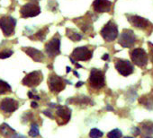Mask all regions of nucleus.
I'll list each match as a JSON object with an SVG mask.
<instances>
[{"mask_svg": "<svg viewBox=\"0 0 153 138\" xmlns=\"http://www.w3.org/2000/svg\"><path fill=\"white\" fill-rule=\"evenodd\" d=\"M16 20L7 15H0V29L5 37H11L15 33Z\"/></svg>", "mask_w": 153, "mask_h": 138, "instance_id": "obj_1", "label": "nucleus"}, {"mask_svg": "<svg viewBox=\"0 0 153 138\" xmlns=\"http://www.w3.org/2000/svg\"><path fill=\"white\" fill-rule=\"evenodd\" d=\"M88 83L91 88L95 90H100L106 85L105 73L96 68H93L90 72Z\"/></svg>", "mask_w": 153, "mask_h": 138, "instance_id": "obj_2", "label": "nucleus"}, {"mask_svg": "<svg viewBox=\"0 0 153 138\" xmlns=\"http://www.w3.org/2000/svg\"><path fill=\"white\" fill-rule=\"evenodd\" d=\"M45 52L50 58L61 54V36L59 34L53 36L45 44Z\"/></svg>", "mask_w": 153, "mask_h": 138, "instance_id": "obj_3", "label": "nucleus"}, {"mask_svg": "<svg viewBox=\"0 0 153 138\" xmlns=\"http://www.w3.org/2000/svg\"><path fill=\"white\" fill-rule=\"evenodd\" d=\"M126 16L128 18L129 23L135 28L142 30V31H146L148 32V34H149L152 31L153 24L146 18H143L139 15H128Z\"/></svg>", "mask_w": 153, "mask_h": 138, "instance_id": "obj_4", "label": "nucleus"}, {"mask_svg": "<svg viewBox=\"0 0 153 138\" xmlns=\"http://www.w3.org/2000/svg\"><path fill=\"white\" fill-rule=\"evenodd\" d=\"M101 36L106 42H112L118 37V27L114 21H109L100 31Z\"/></svg>", "mask_w": 153, "mask_h": 138, "instance_id": "obj_5", "label": "nucleus"}, {"mask_svg": "<svg viewBox=\"0 0 153 138\" xmlns=\"http://www.w3.org/2000/svg\"><path fill=\"white\" fill-rule=\"evenodd\" d=\"M41 14V7L37 2H30L24 5L20 9V15L22 18L26 19L35 17Z\"/></svg>", "mask_w": 153, "mask_h": 138, "instance_id": "obj_6", "label": "nucleus"}, {"mask_svg": "<svg viewBox=\"0 0 153 138\" xmlns=\"http://www.w3.org/2000/svg\"><path fill=\"white\" fill-rule=\"evenodd\" d=\"M48 86L53 93H59L65 89L66 81L56 74H50L48 78Z\"/></svg>", "mask_w": 153, "mask_h": 138, "instance_id": "obj_7", "label": "nucleus"}, {"mask_svg": "<svg viewBox=\"0 0 153 138\" xmlns=\"http://www.w3.org/2000/svg\"><path fill=\"white\" fill-rule=\"evenodd\" d=\"M136 42V36L132 30L124 29L120 34L118 43L123 48H132Z\"/></svg>", "mask_w": 153, "mask_h": 138, "instance_id": "obj_8", "label": "nucleus"}, {"mask_svg": "<svg viewBox=\"0 0 153 138\" xmlns=\"http://www.w3.org/2000/svg\"><path fill=\"white\" fill-rule=\"evenodd\" d=\"M92 57L93 50H89L86 46L76 48L71 53V58H73L74 61H87L90 60Z\"/></svg>", "mask_w": 153, "mask_h": 138, "instance_id": "obj_9", "label": "nucleus"}, {"mask_svg": "<svg viewBox=\"0 0 153 138\" xmlns=\"http://www.w3.org/2000/svg\"><path fill=\"white\" fill-rule=\"evenodd\" d=\"M131 58L132 62L139 67H144L148 64V55L141 48L134 49L131 53Z\"/></svg>", "mask_w": 153, "mask_h": 138, "instance_id": "obj_10", "label": "nucleus"}, {"mask_svg": "<svg viewBox=\"0 0 153 138\" xmlns=\"http://www.w3.org/2000/svg\"><path fill=\"white\" fill-rule=\"evenodd\" d=\"M43 80V75L41 71H33L28 74L22 81V83L28 87L38 86Z\"/></svg>", "mask_w": 153, "mask_h": 138, "instance_id": "obj_11", "label": "nucleus"}, {"mask_svg": "<svg viewBox=\"0 0 153 138\" xmlns=\"http://www.w3.org/2000/svg\"><path fill=\"white\" fill-rule=\"evenodd\" d=\"M115 68L123 76H128L134 71L132 64L125 59H115Z\"/></svg>", "mask_w": 153, "mask_h": 138, "instance_id": "obj_12", "label": "nucleus"}, {"mask_svg": "<svg viewBox=\"0 0 153 138\" xmlns=\"http://www.w3.org/2000/svg\"><path fill=\"white\" fill-rule=\"evenodd\" d=\"M91 15L89 14H86L85 16L75 18L73 22L78 25V27L83 31V32H89L93 30V21L91 20Z\"/></svg>", "mask_w": 153, "mask_h": 138, "instance_id": "obj_13", "label": "nucleus"}, {"mask_svg": "<svg viewBox=\"0 0 153 138\" xmlns=\"http://www.w3.org/2000/svg\"><path fill=\"white\" fill-rule=\"evenodd\" d=\"M56 119L57 123L60 126L67 124L71 117V110L67 106H59L57 111H56Z\"/></svg>", "mask_w": 153, "mask_h": 138, "instance_id": "obj_14", "label": "nucleus"}, {"mask_svg": "<svg viewBox=\"0 0 153 138\" xmlns=\"http://www.w3.org/2000/svg\"><path fill=\"white\" fill-rule=\"evenodd\" d=\"M92 7L95 13H110L112 11L113 3L110 0H95Z\"/></svg>", "mask_w": 153, "mask_h": 138, "instance_id": "obj_15", "label": "nucleus"}, {"mask_svg": "<svg viewBox=\"0 0 153 138\" xmlns=\"http://www.w3.org/2000/svg\"><path fill=\"white\" fill-rule=\"evenodd\" d=\"M18 101L12 98H5L0 102V110L5 113H12L16 111L18 109Z\"/></svg>", "mask_w": 153, "mask_h": 138, "instance_id": "obj_16", "label": "nucleus"}, {"mask_svg": "<svg viewBox=\"0 0 153 138\" xmlns=\"http://www.w3.org/2000/svg\"><path fill=\"white\" fill-rule=\"evenodd\" d=\"M22 50L24 52L26 53V55H28L33 61L35 62H39L41 63L44 60V55L41 51L32 48V47H25V48H22Z\"/></svg>", "mask_w": 153, "mask_h": 138, "instance_id": "obj_17", "label": "nucleus"}, {"mask_svg": "<svg viewBox=\"0 0 153 138\" xmlns=\"http://www.w3.org/2000/svg\"><path fill=\"white\" fill-rule=\"evenodd\" d=\"M49 33V28L48 26H45L41 29H40L36 33H34L33 36H30L29 38L33 40H40V41H42L45 38H46V35Z\"/></svg>", "mask_w": 153, "mask_h": 138, "instance_id": "obj_18", "label": "nucleus"}, {"mask_svg": "<svg viewBox=\"0 0 153 138\" xmlns=\"http://www.w3.org/2000/svg\"><path fill=\"white\" fill-rule=\"evenodd\" d=\"M15 134H16V131L11 126H9L7 124L4 123L0 126V134L3 135L4 137L7 138L8 136H12Z\"/></svg>", "mask_w": 153, "mask_h": 138, "instance_id": "obj_19", "label": "nucleus"}, {"mask_svg": "<svg viewBox=\"0 0 153 138\" xmlns=\"http://www.w3.org/2000/svg\"><path fill=\"white\" fill-rule=\"evenodd\" d=\"M66 35L69 39H71L74 42H78V41L82 39V35L81 34H79L78 32H77L74 30L69 29V28L66 29Z\"/></svg>", "mask_w": 153, "mask_h": 138, "instance_id": "obj_20", "label": "nucleus"}, {"mask_svg": "<svg viewBox=\"0 0 153 138\" xmlns=\"http://www.w3.org/2000/svg\"><path fill=\"white\" fill-rule=\"evenodd\" d=\"M73 102L77 105H87V104H93V101L88 98V97H78L75 99H70L68 101V102Z\"/></svg>", "mask_w": 153, "mask_h": 138, "instance_id": "obj_21", "label": "nucleus"}, {"mask_svg": "<svg viewBox=\"0 0 153 138\" xmlns=\"http://www.w3.org/2000/svg\"><path fill=\"white\" fill-rule=\"evenodd\" d=\"M10 93H12L11 86L7 82L0 80V95H4Z\"/></svg>", "mask_w": 153, "mask_h": 138, "instance_id": "obj_22", "label": "nucleus"}, {"mask_svg": "<svg viewBox=\"0 0 153 138\" xmlns=\"http://www.w3.org/2000/svg\"><path fill=\"white\" fill-rule=\"evenodd\" d=\"M39 127H38V125L33 123L31 125V129L29 131V135L32 136V137H36L37 135H39Z\"/></svg>", "mask_w": 153, "mask_h": 138, "instance_id": "obj_23", "label": "nucleus"}, {"mask_svg": "<svg viewBox=\"0 0 153 138\" xmlns=\"http://www.w3.org/2000/svg\"><path fill=\"white\" fill-rule=\"evenodd\" d=\"M103 135H104L103 132L100 131V130H98V129H96V128L91 129V131H90V133H89V136H90L91 138H101Z\"/></svg>", "mask_w": 153, "mask_h": 138, "instance_id": "obj_24", "label": "nucleus"}, {"mask_svg": "<svg viewBox=\"0 0 153 138\" xmlns=\"http://www.w3.org/2000/svg\"><path fill=\"white\" fill-rule=\"evenodd\" d=\"M107 137L108 138H121L122 132L119 129H114L107 134Z\"/></svg>", "mask_w": 153, "mask_h": 138, "instance_id": "obj_25", "label": "nucleus"}, {"mask_svg": "<svg viewBox=\"0 0 153 138\" xmlns=\"http://www.w3.org/2000/svg\"><path fill=\"white\" fill-rule=\"evenodd\" d=\"M13 51L10 50H4L2 51H0V58L1 59H5V58H7L9 57H11L13 55Z\"/></svg>", "mask_w": 153, "mask_h": 138, "instance_id": "obj_26", "label": "nucleus"}, {"mask_svg": "<svg viewBox=\"0 0 153 138\" xmlns=\"http://www.w3.org/2000/svg\"><path fill=\"white\" fill-rule=\"evenodd\" d=\"M132 134H135V135H139V134H140V130L138 127H133V128L132 129Z\"/></svg>", "mask_w": 153, "mask_h": 138, "instance_id": "obj_27", "label": "nucleus"}, {"mask_svg": "<svg viewBox=\"0 0 153 138\" xmlns=\"http://www.w3.org/2000/svg\"><path fill=\"white\" fill-rule=\"evenodd\" d=\"M28 96H29V98H31V99H37V100H39V99H40V98H39V96L33 95V93H31V91H29V93H28Z\"/></svg>", "mask_w": 153, "mask_h": 138, "instance_id": "obj_28", "label": "nucleus"}, {"mask_svg": "<svg viewBox=\"0 0 153 138\" xmlns=\"http://www.w3.org/2000/svg\"><path fill=\"white\" fill-rule=\"evenodd\" d=\"M43 114H44V115H46L47 117L50 118H52V119H54V117L52 116V114H50V113H49V111H48V110H45V111H43Z\"/></svg>", "mask_w": 153, "mask_h": 138, "instance_id": "obj_29", "label": "nucleus"}, {"mask_svg": "<svg viewBox=\"0 0 153 138\" xmlns=\"http://www.w3.org/2000/svg\"><path fill=\"white\" fill-rule=\"evenodd\" d=\"M10 138H26V137L24 136V135H19V134H13L12 136H10Z\"/></svg>", "mask_w": 153, "mask_h": 138, "instance_id": "obj_30", "label": "nucleus"}, {"mask_svg": "<svg viewBox=\"0 0 153 138\" xmlns=\"http://www.w3.org/2000/svg\"><path fill=\"white\" fill-rule=\"evenodd\" d=\"M37 107H38V104H37V102H35V101H33V102H32V108L35 109V108H37Z\"/></svg>", "mask_w": 153, "mask_h": 138, "instance_id": "obj_31", "label": "nucleus"}, {"mask_svg": "<svg viewBox=\"0 0 153 138\" xmlns=\"http://www.w3.org/2000/svg\"><path fill=\"white\" fill-rule=\"evenodd\" d=\"M83 83H84L83 82H78V84H76V87L78 88V87H79V86H82V85H83Z\"/></svg>", "mask_w": 153, "mask_h": 138, "instance_id": "obj_32", "label": "nucleus"}, {"mask_svg": "<svg viewBox=\"0 0 153 138\" xmlns=\"http://www.w3.org/2000/svg\"><path fill=\"white\" fill-rule=\"evenodd\" d=\"M102 59H103V60H107V59H108V55L106 54L103 58H102Z\"/></svg>", "mask_w": 153, "mask_h": 138, "instance_id": "obj_33", "label": "nucleus"}, {"mask_svg": "<svg viewBox=\"0 0 153 138\" xmlns=\"http://www.w3.org/2000/svg\"><path fill=\"white\" fill-rule=\"evenodd\" d=\"M150 58H151V62H152V64H153V50H151V52H150Z\"/></svg>", "mask_w": 153, "mask_h": 138, "instance_id": "obj_34", "label": "nucleus"}, {"mask_svg": "<svg viewBox=\"0 0 153 138\" xmlns=\"http://www.w3.org/2000/svg\"><path fill=\"white\" fill-rule=\"evenodd\" d=\"M108 110H114V109L112 108V107H110V106H107V108H106Z\"/></svg>", "mask_w": 153, "mask_h": 138, "instance_id": "obj_35", "label": "nucleus"}, {"mask_svg": "<svg viewBox=\"0 0 153 138\" xmlns=\"http://www.w3.org/2000/svg\"><path fill=\"white\" fill-rule=\"evenodd\" d=\"M28 1H30V2H38V1H40V0H28Z\"/></svg>", "mask_w": 153, "mask_h": 138, "instance_id": "obj_36", "label": "nucleus"}, {"mask_svg": "<svg viewBox=\"0 0 153 138\" xmlns=\"http://www.w3.org/2000/svg\"><path fill=\"white\" fill-rule=\"evenodd\" d=\"M124 138H133V137H130V136H126V137H124Z\"/></svg>", "mask_w": 153, "mask_h": 138, "instance_id": "obj_37", "label": "nucleus"}, {"mask_svg": "<svg viewBox=\"0 0 153 138\" xmlns=\"http://www.w3.org/2000/svg\"><path fill=\"white\" fill-rule=\"evenodd\" d=\"M146 138H151V137H149V136H148V137H146Z\"/></svg>", "mask_w": 153, "mask_h": 138, "instance_id": "obj_38", "label": "nucleus"}]
</instances>
